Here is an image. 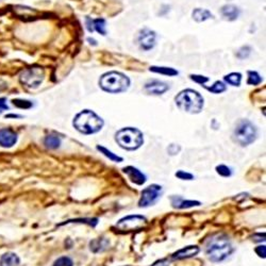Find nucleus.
Returning a JSON list of instances; mask_svg holds the SVG:
<instances>
[{"label":"nucleus","mask_w":266,"mask_h":266,"mask_svg":"<svg viewBox=\"0 0 266 266\" xmlns=\"http://www.w3.org/2000/svg\"><path fill=\"white\" fill-rule=\"evenodd\" d=\"M251 53V48L249 46H243L238 49V51L236 53V57L238 59H246V58H248L249 55Z\"/></svg>","instance_id":"obj_29"},{"label":"nucleus","mask_w":266,"mask_h":266,"mask_svg":"<svg viewBox=\"0 0 266 266\" xmlns=\"http://www.w3.org/2000/svg\"><path fill=\"white\" fill-rule=\"evenodd\" d=\"M19 258L13 252H6L0 259V266H19Z\"/></svg>","instance_id":"obj_17"},{"label":"nucleus","mask_w":266,"mask_h":266,"mask_svg":"<svg viewBox=\"0 0 266 266\" xmlns=\"http://www.w3.org/2000/svg\"><path fill=\"white\" fill-rule=\"evenodd\" d=\"M74 127L83 134H93L101 130L103 119L90 110H83L82 112L76 115Z\"/></svg>","instance_id":"obj_2"},{"label":"nucleus","mask_w":266,"mask_h":266,"mask_svg":"<svg viewBox=\"0 0 266 266\" xmlns=\"http://www.w3.org/2000/svg\"><path fill=\"white\" fill-rule=\"evenodd\" d=\"M9 107L6 106L5 103V99L4 98H0V114H1L5 110H8Z\"/></svg>","instance_id":"obj_36"},{"label":"nucleus","mask_w":266,"mask_h":266,"mask_svg":"<svg viewBox=\"0 0 266 266\" xmlns=\"http://www.w3.org/2000/svg\"><path fill=\"white\" fill-rule=\"evenodd\" d=\"M93 26H94V30L97 32H99L100 34L106 35L107 34V27H106V21L102 18H98L93 21Z\"/></svg>","instance_id":"obj_23"},{"label":"nucleus","mask_w":266,"mask_h":266,"mask_svg":"<svg viewBox=\"0 0 266 266\" xmlns=\"http://www.w3.org/2000/svg\"><path fill=\"white\" fill-rule=\"evenodd\" d=\"M226 89H227L226 86L222 81H216L211 88H207V90H210L211 93H214V94H220L225 92Z\"/></svg>","instance_id":"obj_26"},{"label":"nucleus","mask_w":266,"mask_h":266,"mask_svg":"<svg viewBox=\"0 0 266 266\" xmlns=\"http://www.w3.org/2000/svg\"><path fill=\"white\" fill-rule=\"evenodd\" d=\"M257 135L258 131L256 126L247 119L239 120L236 126L235 132H233L236 142L243 147L252 144L256 141Z\"/></svg>","instance_id":"obj_6"},{"label":"nucleus","mask_w":266,"mask_h":266,"mask_svg":"<svg viewBox=\"0 0 266 266\" xmlns=\"http://www.w3.org/2000/svg\"><path fill=\"white\" fill-rule=\"evenodd\" d=\"M44 144L49 149H57L61 145V140L56 135H48L45 138Z\"/></svg>","instance_id":"obj_20"},{"label":"nucleus","mask_w":266,"mask_h":266,"mask_svg":"<svg viewBox=\"0 0 266 266\" xmlns=\"http://www.w3.org/2000/svg\"><path fill=\"white\" fill-rule=\"evenodd\" d=\"M192 16L194 21H196L197 23H203V22H206L207 19L214 17L212 13L206 9H195L193 11Z\"/></svg>","instance_id":"obj_18"},{"label":"nucleus","mask_w":266,"mask_h":266,"mask_svg":"<svg viewBox=\"0 0 266 266\" xmlns=\"http://www.w3.org/2000/svg\"><path fill=\"white\" fill-rule=\"evenodd\" d=\"M261 82H262V78L257 73V71H252V70L248 71V80H247L248 84H250V86H258V84H260Z\"/></svg>","instance_id":"obj_25"},{"label":"nucleus","mask_w":266,"mask_h":266,"mask_svg":"<svg viewBox=\"0 0 266 266\" xmlns=\"http://www.w3.org/2000/svg\"><path fill=\"white\" fill-rule=\"evenodd\" d=\"M97 149H98V150L102 153V154H105L107 158H109L111 161L113 162H121L122 161V158L118 157V155H116L115 153H113L112 151H110L109 149L105 148L103 146H97Z\"/></svg>","instance_id":"obj_24"},{"label":"nucleus","mask_w":266,"mask_h":266,"mask_svg":"<svg viewBox=\"0 0 266 266\" xmlns=\"http://www.w3.org/2000/svg\"><path fill=\"white\" fill-rule=\"evenodd\" d=\"M100 88L109 93L118 94L125 92L130 86V80L127 76L118 71H110L102 75L99 80Z\"/></svg>","instance_id":"obj_4"},{"label":"nucleus","mask_w":266,"mask_h":266,"mask_svg":"<svg viewBox=\"0 0 266 266\" xmlns=\"http://www.w3.org/2000/svg\"><path fill=\"white\" fill-rule=\"evenodd\" d=\"M13 105L17 108L21 109H29L32 107V103L28 100H23V99H14L12 101Z\"/></svg>","instance_id":"obj_30"},{"label":"nucleus","mask_w":266,"mask_h":266,"mask_svg":"<svg viewBox=\"0 0 266 266\" xmlns=\"http://www.w3.org/2000/svg\"><path fill=\"white\" fill-rule=\"evenodd\" d=\"M220 13H222L223 17L226 19V21L233 22L238 17L239 15V9L236 5L233 4H226L224 5L222 10H220Z\"/></svg>","instance_id":"obj_16"},{"label":"nucleus","mask_w":266,"mask_h":266,"mask_svg":"<svg viewBox=\"0 0 266 266\" xmlns=\"http://www.w3.org/2000/svg\"><path fill=\"white\" fill-rule=\"evenodd\" d=\"M44 70L40 67L25 69L21 75V82L29 89H36L44 80Z\"/></svg>","instance_id":"obj_7"},{"label":"nucleus","mask_w":266,"mask_h":266,"mask_svg":"<svg viewBox=\"0 0 266 266\" xmlns=\"http://www.w3.org/2000/svg\"><path fill=\"white\" fill-rule=\"evenodd\" d=\"M87 26H88V30L89 32L94 31V26H93V21L89 17H87Z\"/></svg>","instance_id":"obj_37"},{"label":"nucleus","mask_w":266,"mask_h":266,"mask_svg":"<svg viewBox=\"0 0 266 266\" xmlns=\"http://www.w3.org/2000/svg\"><path fill=\"white\" fill-rule=\"evenodd\" d=\"M122 172L127 175L131 182L138 184V185H143L147 180L145 175L134 166H127L125 168H122Z\"/></svg>","instance_id":"obj_11"},{"label":"nucleus","mask_w":266,"mask_h":266,"mask_svg":"<svg viewBox=\"0 0 266 266\" xmlns=\"http://www.w3.org/2000/svg\"><path fill=\"white\" fill-rule=\"evenodd\" d=\"M225 80L233 87H239V84H241L242 81V75L239 73H231L225 76Z\"/></svg>","instance_id":"obj_21"},{"label":"nucleus","mask_w":266,"mask_h":266,"mask_svg":"<svg viewBox=\"0 0 266 266\" xmlns=\"http://www.w3.org/2000/svg\"><path fill=\"white\" fill-rule=\"evenodd\" d=\"M216 172L218 175H220V176H223V177H230L232 175L231 168L226 165H218L216 167Z\"/></svg>","instance_id":"obj_28"},{"label":"nucleus","mask_w":266,"mask_h":266,"mask_svg":"<svg viewBox=\"0 0 266 266\" xmlns=\"http://www.w3.org/2000/svg\"><path fill=\"white\" fill-rule=\"evenodd\" d=\"M53 266H74L73 260L68 257H61L56 260Z\"/></svg>","instance_id":"obj_27"},{"label":"nucleus","mask_w":266,"mask_h":266,"mask_svg":"<svg viewBox=\"0 0 266 266\" xmlns=\"http://www.w3.org/2000/svg\"><path fill=\"white\" fill-rule=\"evenodd\" d=\"M171 201H172L173 207H177V209H189V207L200 206L199 201L184 200L182 197H180V196H172Z\"/></svg>","instance_id":"obj_15"},{"label":"nucleus","mask_w":266,"mask_h":266,"mask_svg":"<svg viewBox=\"0 0 266 266\" xmlns=\"http://www.w3.org/2000/svg\"><path fill=\"white\" fill-rule=\"evenodd\" d=\"M151 266H170V262L167 259H161V260L154 262Z\"/></svg>","instance_id":"obj_34"},{"label":"nucleus","mask_w":266,"mask_h":266,"mask_svg":"<svg viewBox=\"0 0 266 266\" xmlns=\"http://www.w3.org/2000/svg\"><path fill=\"white\" fill-rule=\"evenodd\" d=\"M147 219L141 215H129L119 219L116 224V228L120 231H133L144 228Z\"/></svg>","instance_id":"obj_8"},{"label":"nucleus","mask_w":266,"mask_h":266,"mask_svg":"<svg viewBox=\"0 0 266 266\" xmlns=\"http://www.w3.org/2000/svg\"><path fill=\"white\" fill-rule=\"evenodd\" d=\"M155 40H157V35H155V32L150 29H143L141 30L138 41L142 49L144 50H150L154 47Z\"/></svg>","instance_id":"obj_10"},{"label":"nucleus","mask_w":266,"mask_h":266,"mask_svg":"<svg viewBox=\"0 0 266 266\" xmlns=\"http://www.w3.org/2000/svg\"><path fill=\"white\" fill-rule=\"evenodd\" d=\"M17 142V134L10 129H1L0 130V146L10 148L14 146Z\"/></svg>","instance_id":"obj_13"},{"label":"nucleus","mask_w":266,"mask_h":266,"mask_svg":"<svg viewBox=\"0 0 266 266\" xmlns=\"http://www.w3.org/2000/svg\"><path fill=\"white\" fill-rule=\"evenodd\" d=\"M162 192V186L158 184H152L147 186L146 189L142 191V196L139 201V207H147L149 206H152L157 200L160 198Z\"/></svg>","instance_id":"obj_9"},{"label":"nucleus","mask_w":266,"mask_h":266,"mask_svg":"<svg viewBox=\"0 0 266 266\" xmlns=\"http://www.w3.org/2000/svg\"><path fill=\"white\" fill-rule=\"evenodd\" d=\"M176 177H178L181 180H193L194 176L190 173H186L183 171H179L176 173Z\"/></svg>","instance_id":"obj_31"},{"label":"nucleus","mask_w":266,"mask_h":266,"mask_svg":"<svg viewBox=\"0 0 266 266\" xmlns=\"http://www.w3.org/2000/svg\"><path fill=\"white\" fill-rule=\"evenodd\" d=\"M199 252V248L195 245L186 246V247L178 250L173 255V259L175 260H182V259H187L196 256Z\"/></svg>","instance_id":"obj_14"},{"label":"nucleus","mask_w":266,"mask_h":266,"mask_svg":"<svg viewBox=\"0 0 266 266\" xmlns=\"http://www.w3.org/2000/svg\"><path fill=\"white\" fill-rule=\"evenodd\" d=\"M2 83H3V81L0 80V92H1V90H3V89L6 88L5 83H4V84H2Z\"/></svg>","instance_id":"obj_38"},{"label":"nucleus","mask_w":266,"mask_h":266,"mask_svg":"<svg viewBox=\"0 0 266 266\" xmlns=\"http://www.w3.org/2000/svg\"><path fill=\"white\" fill-rule=\"evenodd\" d=\"M233 251L229 237L225 235H216L212 236L207 243L206 254L212 262H222L226 260Z\"/></svg>","instance_id":"obj_1"},{"label":"nucleus","mask_w":266,"mask_h":266,"mask_svg":"<svg viewBox=\"0 0 266 266\" xmlns=\"http://www.w3.org/2000/svg\"><path fill=\"white\" fill-rule=\"evenodd\" d=\"M191 79L199 84H205L206 82L209 81V78H207L205 76H198V75H192Z\"/></svg>","instance_id":"obj_32"},{"label":"nucleus","mask_w":266,"mask_h":266,"mask_svg":"<svg viewBox=\"0 0 266 266\" xmlns=\"http://www.w3.org/2000/svg\"><path fill=\"white\" fill-rule=\"evenodd\" d=\"M115 140L118 142V144L121 148L126 149V150H136L144 143L143 133L139 129L131 127L122 128L116 132Z\"/></svg>","instance_id":"obj_5"},{"label":"nucleus","mask_w":266,"mask_h":266,"mask_svg":"<svg viewBox=\"0 0 266 266\" xmlns=\"http://www.w3.org/2000/svg\"><path fill=\"white\" fill-rule=\"evenodd\" d=\"M256 252H257V255L259 257H261V258H265L266 257V247H265V245H262V246H259V247L256 248Z\"/></svg>","instance_id":"obj_33"},{"label":"nucleus","mask_w":266,"mask_h":266,"mask_svg":"<svg viewBox=\"0 0 266 266\" xmlns=\"http://www.w3.org/2000/svg\"><path fill=\"white\" fill-rule=\"evenodd\" d=\"M179 150H180V147L176 146V145H171L170 147H168V152H170V154H172V155L178 153Z\"/></svg>","instance_id":"obj_35"},{"label":"nucleus","mask_w":266,"mask_h":266,"mask_svg":"<svg viewBox=\"0 0 266 266\" xmlns=\"http://www.w3.org/2000/svg\"><path fill=\"white\" fill-rule=\"evenodd\" d=\"M178 108L186 113L197 114L204 108V98L194 89H183L175 98Z\"/></svg>","instance_id":"obj_3"},{"label":"nucleus","mask_w":266,"mask_h":266,"mask_svg":"<svg viewBox=\"0 0 266 266\" xmlns=\"http://www.w3.org/2000/svg\"><path fill=\"white\" fill-rule=\"evenodd\" d=\"M144 89H145V90H146V92L148 94H151V95H162V94H164L166 92V90H168L170 87H168L166 83L162 82V81L151 80V81H148L145 84Z\"/></svg>","instance_id":"obj_12"},{"label":"nucleus","mask_w":266,"mask_h":266,"mask_svg":"<svg viewBox=\"0 0 266 266\" xmlns=\"http://www.w3.org/2000/svg\"><path fill=\"white\" fill-rule=\"evenodd\" d=\"M150 71H153V73H158V74H162V75H165V76H176V75H178V71L175 70L174 68H171V67L151 66Z\"/></svg>","instance_id":"obj_22"},{"label":"nucleus","mask_w":266,"mask_h":266,"mask_svg":"<svg viewBox=\"0 0 266 266\" xmlns=\"http://www.w3.org/2000/svg\"><path fill=\"white\" fill-rule=\"evenodd\" d=\"M90 250L93 252H100L106 250L109 246V241L106 238H95L92 242L89 243Z\"/></svg>","instance_id":"obj_19"}]
</instances>
